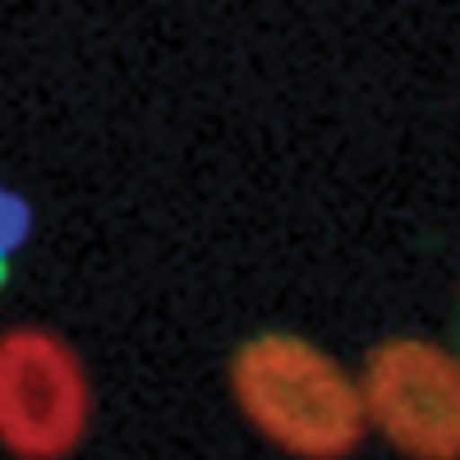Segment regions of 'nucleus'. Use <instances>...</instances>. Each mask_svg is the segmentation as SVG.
<instances>
[{"mask_svg": "<svg viewBox=\"0 0 460 460\" xmlns=\"http://www.w3.org/2000/svg\"><path fill=\"white\" fill-rule=\"evenodd\" d=\"M359 401L368 429L414 460H456L460 451V368L424 336L382 341L364 364Z\"/></svg>", "mask_w": 460, "mask_h": 460, "instance_id": "7ed1b4c3", "label": "nucleus"}, {"mask_svg": "<svg viewBox=\"0 0 460 460\" xmlns=\"http://www.w3.org/2000/svg\"><path fill=\"white\" fill-rule=\"evenodd\" d=\"M230 392L249 429L290 456L332 460L368 433L359 382L295 332L249 336L230 359Z\"/></svg>", "mask_w": 460, "mask_h": 460, "instance_id": "f257e3e1", "label": "nucleus"}, {"mask_svg": "<svg viewBox=\"0 0 460 460\" xmlns=\"http://www.w3.org/2000/svg\"><path fill=\"white\" fill-rule=\"evenodd\" d=\"M93 387L74 345L47 327L0 332V447L60 460L88 438Z\"/></svg>", "mask_w": 460, "mask_h": 460, "instance_id": "f03ea898", "label": "nucleus"}, {"mask_svg": "<svg viewBox=\"0 0 460 460\" xmlns=\"http://www.w3.org/2000/svg\"><path fill=\"white\" fill-rule=\"evenodd\" d=\"M5 281H10V249L0 244V290H5Z\"/></svg>", "mask_w": 460, "mask_h": 460, "instance_id": "20e7f679", "label": "nucleus"}]
</instances>
